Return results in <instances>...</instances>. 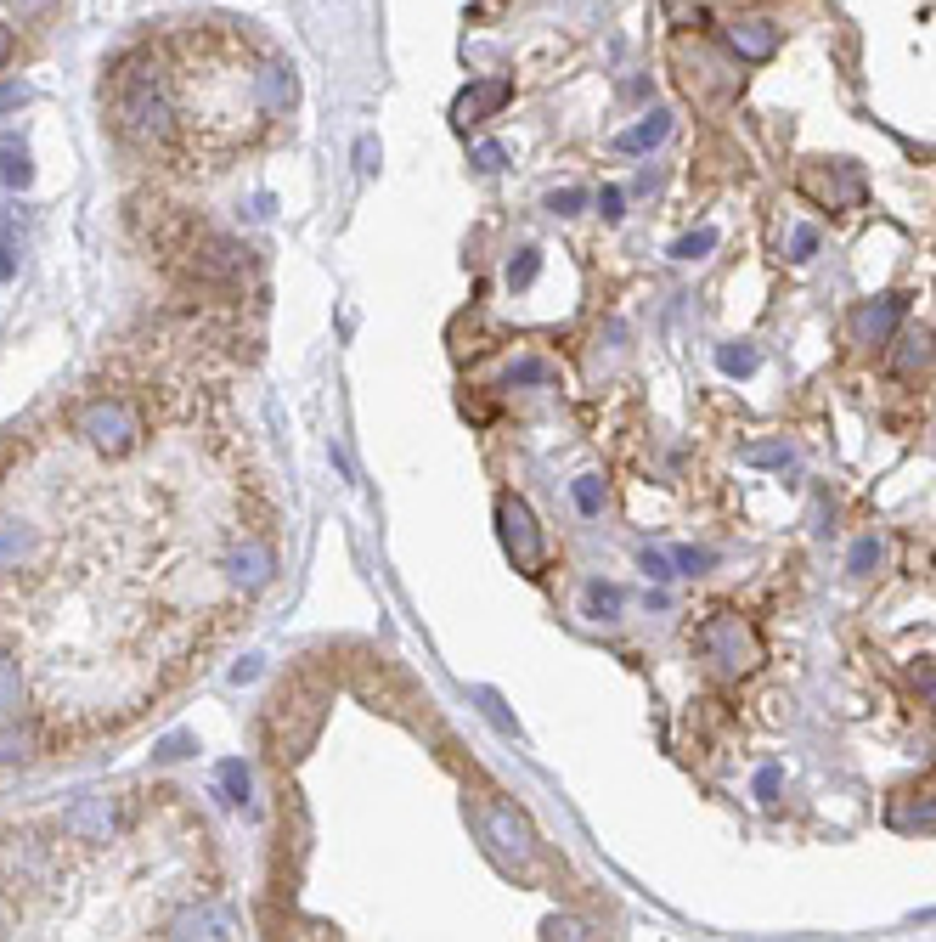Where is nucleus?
I'll use <instances>...</instances> for the list:
<instances>
[{"label": "nucleus", "mask_w": 936, "mask_h": 942, "mask_svg": "<svg viewBox=\"0 0 936 942\" xmlns=\"http://www.w3.org/2000/svg\"><path fill=\"white\" fill-rule=\"evenodd\" d=\"M717 367H722V373H756V350H750V345H722L717 350Z\"/></svg>", "instance_id": "obj_17"}, {"label": "nucleus", "mask_w": 936, "mask_h": 942, "mask_svg": "<svg viewBox=\"0 0 936 942\" xmlns=\"http://www.w3.org/2000/svg\"><path fill=\"white\" fill-rule=\"evenodd\" d=\"M502 164H508V153H502L497 142H480V147H474V170H480V175H497Z\"/></svg>", "instance_id": "obj_21"}, {"label": "nucleus", "mask_w": 936, "mask_h": 942, "mask_svg": "<svg viewBox=\"0 0 936 942\" xmlns=\"http://www.w3.org/2000/svg\"><path fill=\"white\" fill-rule=\"evenodd\" d=\"M914 689H920L925 700L936 706V666H931V660H920V666H914Z\"/></svg>", "instance_id": "obj_28"}, {"label": "nucleus", "mask_w": 936, "mask_h": 942, "mask_svg": "<svg viewBox=\"0 0 936 942\" xmlns=\"http://www.w3.org/2000/svg\"><path fill=\"white\" fill-rule=\"evenodd\" d=\"M711 249H717V226H700V232H688V237H677V243H671V254H677V260H705Z\"/></svg>", "instance_id": "obj_15"}, {"label": "nucleus", "mask_w": 936, "mask_h": 942, "mask_svg": "<svg viewBox=\"0 0 936 942\" xmlns=\"http://www.w3.org/2000/svg\"><path fill=\"white\" fill-rule=\"evenodd\" d=\"M536 271H542V254L525 249V254L514 260V266H508V288H531V283H536Z\"/></svg>", "instance_id": "obj_18"}, {"label": "nucleus", "mask_w": 936, "mask_h": 942, "mask_svg": "<svg viewBox=\"0 0 936 942\" xmlns=\"http://www.w3.org/2000/svg\"><path fill=\"white\" fill-rule=\"evenodd\" d=\"M514 96V79H480V85H468L463 96L452 102V125L457 130H468V125H480L491 108H502Z\"/></svg>", "instance_id": "obj_9"}, {"label": "nucleus", "mask_w": 936, "mask_h": 942, "mask_svg": "<svg viewBox=\"0 0 936 942\" xmlns=\"http://www.w3.org/2000/svg\"><path fill=\"white\" fill-rule=\"evenodd\" d=\"M17 102H29V85H17V79H6V85H0V113H6V108H17Z\"/></svg>", "instance_id": "obj_31"}, {"label": "nucleus", "mask_w": 936, "mask_h": 942, "mask_svg": "<svg viewBox=\"0 0 936 942\" xmlns=\"http://www.w3.org/2000/svg\"><path fill=\"white\" fill-rule=\"evenodd\" d=\"M497 531H502L508 559H514L525 576H536V570H542V531H536V519H531V508H525V497H502V503H497Z\"/></svg>", "instance_id": "obj_5"}, {"label": "nucleus", "mask_w": 936, "mask_h": 942, "mask_svg": "<svg viewBox=\"0 0 936 942\" xmlns=\"http://www.w3.org/2000/svg\"><path fill=\"white\" fill-rule=\"evenodd\" d=\"M581 204H587V192H576V187H564V192H553V198H547V209H553V215H576Z\"/></svg>", "instance_id": "obj_24"}, {"label": "nucleus", "mask_w": 936, "mask_h": 942, "mask_svg": "<svg viewBox=\"0 0 936 942\" xmlns=\"http://www.w3.org/2000/svg\"><path fill=\"white\" fill-rule=\"evenodd\" d=\"M694 644H700V655L711 660L722 677H750L762 666V638H756V627L739 621V615H711Z\"/></svg>", "instance_id": "obj_4"}, {"label": "nucleus", "mask_w": 936, "mask_h": 942, "mask_svg": "<svg viewBox=\"0 0 936 942\" xmlns=\"http://www.w3.org/2000/svg\"><path fill=\"white\" fill-rule=\"evenodd\" d=\"M750 463H767V469H779V463H790V446H750Z\"/></svg>", "instance_id": "obj_27"}, {"label": "nucleus", "mask_w": 936, "mask_h": 942, "mask_svg": "<svg viewBox=\"0 0 936 942\" xmlns=\"http://www.w3.org/2000/svg\"><path fill=\"white\" fill-rule=\"evenodd\" d=\"M886 818H891V830H936V773L931 779H920V785H903L897 796H891V807H886Z\"/></svg>", "instance_id": "obj_7"}, {"label": "nucleus", "mask_w": 936, "mask_h": 942, "mask_svg": "<svg viewBox=\"0 0 936 942\" xmlns=\"http://www.w3.org/2000/svg\"><path fill=\"white\" fill-rule=\"evenodd\" d=\"M598 215H604V220H621V215H626V192H621V187H604V192H598Z\"/></svg>", "instance_id": "obj_23"}, {"label": "nucleus", "mask_w": 936, "mask_h": 942, "mask_svg": "<svg viewBox=\"0 0 936 942\" xmlns=\"http://www.w3.org/2000/svg\"><path fill=\"white\" fill-rule=\"evenodd\" d=\"M801 187L829 209H858L863 204V175L852 164H829V170H807L801 175Z\"/></svg>", "instance_id": "obj_8"}, {"label": "nucleus", "mask_w": 936, "mask_h": 942, "mask_svg": "<svg viewBox=\"0 0 936 942\" xmlns=\"http://www.w3.org/2000/svg\"><path fill=\"white\" fill-rule=\"evenodd\" d=\"M277 581V508L209 373L113 362L0 440V762L125 734Z\"/></svg>", "instance_id": "obj_1"}, {"label": "nucleus", "mask_w": 936, "mask_h": 942, "mask_svg": "<svg viewBox=\"0 0 936 942\" xmlns=\"http://www.w3.org/2000/svg\"><path fill=\"white\" fill-rule=\"evenodd\" d=\"M158 91L170 96L175 142L170 170H220L277 119L260 96V51L226 29H181L175 40H147Z\"/></svg>", "instance_id": "obj_3"}, {"label": "nucleus", "mask_w": 936, "mask_h": 942, "mask_svg": "<svg viewBox=\"0 0 936 942\" xmlns=\"http://www.w3.org/2000/svg\"><path fill=\"white\" fill-rule=\"evenodd\" d=\"M638 565L649 570V576H655V581H671V576H677V570H671V559H666V553H643Z\"/></svg>", "instance_id": "obj_30"}, {"label": "nucleus", "mask_w": 936, "mask_h": 942, "mask_svg": "<svg viewBox=\"0 0 936 942\" xmlns=\"http://www.w3.org/2000/svg\"><path fill=\"white\" fill-rule=\"evenodd\" d=\"M474 700H480V711H485V717H491V723L502 728V734H514V717L502 711V700H497V694H491V689H474Z\"/></svg>", "instance_id": "obj_20"}, {"label": "nucleus", "mask_w": 936, "mask_h": 942, "mask_svg": "<svg viewBox=\"0 0 936 942\" xmlns=\"http://www.w3.org/2000/svg\"><path fill=\"white\" fill-rule=\"evenodd\" d=\"M356 164H361L367 175L378 170V142H373V136H361V142H356Z\"/></svg>", "instance_id": "obj_32"}, {"label": "nucleus", "mask_w": 936, "mask_h": 942, "mask_svg": "<svg viewBox=\"0 0 936 942\" xmlns=\"http://www.w3.org/2000/svg\"><path fill=\"white\" fill-rule=\"evenodd\" d=\"M908 299L903 294H880V299H863L858 311H852V345H886L897 322H903Z\"/></svg>", "instance_id": "obj_6"}, {"label": "nucleus", "mask_w": 936, "mask_h": 942, "mask_svg": "<svg viewBox=\"0 0 936 942\" xmlns=\"http://www.w3.org/2000/svg\"><path fill=\"white\" fill-rule=\"evenodd\" d=\"M17 57V29H6V23H0V68L12 63Z\"/></svg>", "instance_id": "obj_35"}, {"label": "nucleus", "mask_w": 936, "mask_h": 942, "mask_svg": "<svg viewBox=\"0 0 936 942\" xmlns=\"http://www.w3.org/2000/svg\"><path fill=\"white\" fill-rule=\"evenodd\" d=\"M547 937H570V942H576V937H593V931L581 926V920H559V914H553V920H547Z\"/></svg>", "instance_id": "obj_29"}, {"label": "nucleus", "mask_w": 936, "mask_h": 942, "mask_svg": "<svg viewBox=\"0 0 936 942\" xmlns=\"http://www.w3.org/2000/svg\"><path fill=\"white\" fill-rule=\"evenodd\" d=\"M728 46H734L745 63H767V57L779 51V29L762 23V17H739V23H728Z\"/></svg>", "instance_id": "obj_11"}, {"label": "nucleus", "mask_w": 936, "mask_h": 942, "mask_svg": "<svg viewBox=\"0 0 936 942\" xmlns=\"http://www.w3.org/2000/svg\"><path fill=\"white\" fill-rule=\"evenodd\" d=\"M587 615H593V621H615V615H621V587L587 581Z\"/></svg>", "instance_id": "obj_14"}, {"label": "nucleus", "mask_w": 936, "mask_h": 942, "mask_svg": "<svg viewBox=\"0 0 936 942\" xmlns=\"http://www.w3.org/2000/svg\"><path fill=\"white\" fill-rule=\"evenodd\" d=\"M576 508L587 519L604 514V480H598V474H581V480H576Z\"/></svg>", "instance_id": "obj_16"}, {"label": "nucleus", "mask_w": 936, "mask_h": 942, "mask_svg": "<svg viewBox=\"0 0 936 942\" xmlns=\"http://www.w3.org/2000/svg\"><path fill=\"white\" fill-rule=\"evenodd\" d=\"M931 362H936V333H903L897 339V378H920V373H931Z\"/></svg>", "instance_id": "obj_12"}, {"label": "nucleus", "mask_w": 936, "mask_h": 942, "mask_svg": "<svg viewBox=\"0 0 936 942\" xmlns=\"http://www.w3.org/2000/svg\"><path fill=\"white\" fill-rule=\"evenodd\" d=\"M666 136H671V113L655 108L649 119H638L632 130H621V136H615V153H649V147H660Z\"/></svg>", "instance_id": "obj_13"}, {"label": "nucleus", "mask_w": 936, "mask_h": 942, "mask_svg": "<svg viewBox=\"0 0 936 942\" xmlns=\"http://www.w3.org/2000/svg\"><path fill=\"white\" fill-rule=\"evenodd\" d=\"M671 565H677V576H700V570L711 565V553H700V548H677V553H671Z\"/></svg>", "instance_id": "obj_22"}, {"label": "nucleus", "mask_w": 936, "mask_h": 942, "mask_svg": "<svg viewBox=\"0 0 936 942\" xmlns=\"http://www.w3.org/2000/svg\"><path fill=\"white\" fill-rule=\"evenodd\" d=\"M773 790H779V768H762V773H756V796L773 801Z\"/></svg>", "instance_id": "obj_34"}, {"label": "nucleus", "mask_w": 936, "mask_h": 942, "mask_svg": "<svg viewBox=\"0 0 936 942\" xmlns=\"http://www.w3.org/2000/svg\"><path fill=\"white\" fill-rule=\"evenodd\" d=\"M508 384H547V367L542 362H514L508 367Z\"/></svg>", "instance_id": "obj_25"}, {"label": "nucleus", "mask_w": 936, "mask_h": 942, "mask_svg": "<svg viewBox=\"0 0 936 942\" xmlns=\"http://www.w3.org/2000/svg\"><path fill=\"white\" fill-rule=\"evenodd\" d=\"M485 835H491V847L508 852L514 864L531 858V830H525V818H519L514 807H485Z\"/></svg>", "instance_id": "obj_10"}, {"label": "nucleus", "mask_w": 936, "mask_h": 942, "mask_svg": "<svg viewBox=\"0 0 936 942\" xmlns=\"http://www.w3.org/2000/svg\"><path fill=\"white\" fill-rule=\"evenodd\" d=\"M6 181H17V187L29 181V164H23V153H17V147H6Z\"/></svg>", "instance_id": "obj_33"}, {"label": "nucleus", "mask_w": 936, "mask_h": 942, "mask_svg": "<svg viewBox=\"0 0 936 942\" xmlns=\"http://www.w3.org/2000/svg\"><path fill=\"white\" fill-rule=\"evenodd\" d=\"M874 565H880V542L863 536L858 548H852V559H846V570H852V576H874Z\"/></svg>", "instance_id": "obj_19"}, {"label": "nucleus", "mask_w": 936, "mask_h": 942, "mask_svg": "<svg viewBox=\"0 0 936 942\" xmlns=\"http://www.w3.org/2000/svg\"><path fill=\"white\" fill-rule=\"evenodd\" d=\"M812 254H818V232H812V226H801V232L790 237V260H812Z\"/></svg>", "instance_id": "obj_26"}, {"label": "nucleus", "mask_w": 936, "mask_h": 942, "mask_svg": "<svg viewBox=\"0 0 936 942\" xmlns=\"http://www.w3.org/2000/svg\"><path fill=\"white\" fill-rule=\"evenodd\" d=\"M209 824L181 790H79L0 830V937H232Z\"/></svg>", "instance_id": "obj_2"}]
</instances>
